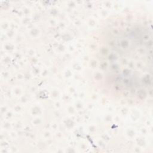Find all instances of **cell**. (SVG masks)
I'll use <instances>...</instances> for the list:
<instances>
[{
	"mask_svg": "<svg viewBox=\"0 0 153 153\" xmlns=\"http://www.w3.org/2000/svg\"><path fill=\"white\" fill-rule=\"evenodd\" d=\"M99 38L94 62L103 91L121 100L146 98L152 88L151 25L137 20H117Z\"/></svg>",
	"mask_w": 153,
	"mask_h": 153,
	"instance_id": "cell-1",
	"label": "cell"
}]
</instances>
